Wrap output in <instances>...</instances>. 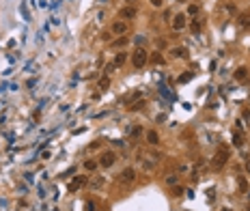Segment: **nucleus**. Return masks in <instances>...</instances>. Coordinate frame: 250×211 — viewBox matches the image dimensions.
<instances>
[{
	"mask_svg": "<svg viewBox=\"0 0 250 211\" xmlns=\"http://www.w3.org/2000/svg\"><path fill=\"white\" fill-rule=\"evenodd\" d=\"M226 160H229V149H226V147H220L218 153H216L213 160H211V166H213V168H222V166L226 164Z\"/></svg>",
	"mask_w": 250,
	"mask_h": 211,
	"instance_id": "nucleus-1",
	"label": "nucleus"
},
{
	"mask_svg": "<svg viewBox=\"0 0 250 211\" xmlns=\"http://www.w3.org/2000/svg\"><path fill=\"white\" fill-rule=\"evenodd\" d=\"M147 60H149V54H147L142 47H138V50L134 52V56H132V63H134V67H136V69L145 67V65H147Z\"/></svg>",
	"mask_w": 250,
	"mask_h": 211,
	"instance_id": "nucleus-2",
	"label": "nucleus"
},
{
	"mask_svg": "<svg viewBox=\"0 0 250 211\" xmlns=\"http://www.w3.org/2000/svg\"><path fill=\"white\" fill-rule=\"evenodd\" d=\"M114 160H117V155H114L112 151H108V153H104V155H101L99 164H101V166H106V168H110V166L114 164Z\"/></svg>",
	"mask_w": 250,
	"mask_h": 211,
	"instance_id": "nucleus-3",
	"label": "nucleus"
},
{
	"mask_svg": "<svg viewBox=\"0 0 250 211\" xmlns=\"http://www.w3.org/2000/svg\"><path fill=\"white\" fill-rule=\"evenodd\" d=\"M136 179V170L134 168H125L123 172H121V181L123 183H129V181H134Z\"/></svg>",
	"mask_w": 250,
	"mask_h": 211,
	"instance_id": "nucleus-4",
	"label": "nucleus"
},
{
	"mask_svg": "<svg viewBox=\"0 0 250 211\" xmlns=\"http://www.w3.org/2000/svg\"><path fill=\"white\" fill-rule=\"evenodd\" d=\"M84 183H86V179H84V177H76V179L69 183V192H78V190H80V187L84 185Z\"/></svg>",
	"mask_w": 250,
	"mask_h": 211,
	"instance_id": "nucleus-5",
	"label": "nucleus"
},
{
	"mask_svg": "<svg viewBox=\"0 0 250 211\" xmlns=\"http://www.w3.org/2000/svg\"><path fill=\"white\" fill-rule=\"evenodd\" d=\"M172 26H175V30H181V28L185 26V15H181V13H179V15L172 20Z\"/></svg>",
	"mask_w": 250,
	"mask_h": 211,
	"instance_id": "nucleus-6",
	"label": "nucleus"
},
{
	"mask_svg": "<svg viewBox=\"0 0 250 211\" xmlns=\"http://www.w3.org/2000/svg\"><path fill=\"white\" fill-rule=\"evenodd\" d=\"M170 54H172L175 58H185V56H188L185 47H172V50H170Z\"/></svg>",
	"mask_w": 250,
	"mask_h": 211,
	"instance_id": "nucleus-7",
	"label": "nucleus"
},
{
	"mask_svg": "<svg viewBox=\"0 0 250 211\" xmlns=\"http://www.w3.org/2000/svg\"><path fill=\"white\" fill-rule=\"evenodd\" d=\"M125 30H127L125 22H117V24L112 26V33H117V35H125Z\"/></svg>",
	"mask_w": 250,
	"mask_h": 211,
	"instance_id": "nucleus-8",
	"label": "nucleus"
},
{
	"mask_svg": "<svg viewBox=\"0 0 250 211\" xmlns=\"http://www.w3.org/2000/svg\"><path fill=\"white\" fill-rule=\"evenodd\" d=\"M121 15L127 17V20H132V17H136V9H134V7H125L123 11H121Z\"/></svg>",
	"mask_w": 250,
	"mask_h": 211,
	"instance_id": "nucleus-9",
	"label": "nucleus"
},
{
	"mask_svg": "<svg viewBox=\"0 0 250 211\" xmlns=\"http://www.w3.org/2000/svg\"><path fill=\"white\" fill-rule=\"evenodd\" d=\"M125 58H127V54H125V52L117 54V56H114V60H112V63H114V67H121V65H125Z\"/></svg>",
	"mask_w": 250,
	"mask_h": 211,
	"instance_id": "nucleus-10",
	"label": "nucleus"
},
{
	"mask_svg": "<svg viewBox=\"0 0 250 211\" xmlns=\"http://www.w3.org/2000/svg\"><path fill=\"white\" fill-rule=\"evenodd\" d=\"M248 78V69L246 67H239L237 71H235V80H246Z\"/></svg>",
	"mask_w": 250,
	"mask_h": 211,
	"instance_id": "nucleus-11",
	"label": "nucleus"
},
{
	"mask_svg": "<svg viewBox=\"0 0 250 211\" xmlns=\"http://www.w3.org/2000/svg\"><path fill=\"white\" fill-rule=\"evenodd\" d=\"M147 140H149V144H158V142H160V138H158V131H153V129H151V131L147 134Z\"/></svg>",
	"mask_w": 250,
	"mask_h": 211,
	"instance_id": "nucleus-12",
	"label": "nucleus"
},
{
	"mask_svg": "<svg viewBox=\"0 0 250 211\" xmlns=\"http://www.w3.org/2000/svg\"><path fill=\"white\" fill-rule=\"evenodd\" d=\"M160 93H162V95H164L166 99H170V101L175 99V95H172V93L168 90V86H166V84H160Z\"/></svg>",
	"mask_w": 250,
	"mask_h": 211,
	"instance_id": "nucleus-13",
	"label": "nucleus"
},
{
	"mask_svg": "<svg viewBox=\"0 0 250 211\" xmlns=\"http://www.w3.org/2000/svg\"><path fill=\"white\" fill-rule=\"evenodd\" d=\"M101 185H104V177H95V179L91 181V187H93V190H97V187H101Z\"/></svg>",
	"mask_w": 250,
	"mask_h": 211,
	"instance_id": "nucleus-14",
	"label": "nucleus"
},
{
	"mask_svg": "<svg viewBox=\"0 0 250 211\" xmlns=\"http://www.w3.org/2000/svg\"><path fill=\"white\" fill-rule=\"evenodd\" d=\"M192 78H194V71H188V73H181V76H179V82H190Z\"/></svg>",
	"mask_w": 250,
	"mask_h": 211,
	"instance_id": "nucleus-15",
	"label": "nucleus"
},
{
	"mask_svg": "<svg viewBox=\"0 0 250 211\" xmlns=\"http://www.w3.org/2000/svg\"><path fill=\"white\" fill-rule=\"evenodd\" d=\"M140 95H142V90H134V93H132V95H129V97L125 99V103H132V101H136V99H138Z\"/></svg>",
	"mask_w": 250,
	"mask_h": 211,
	"instance_id": "nucleus-16",
	"label": "nucleus"
},
{
	"mask_svg": "<svg viewBox=\"0 0 250 211\" xmlns=\"http://www.w3.org/2000/svg\"><path fill=\"white\" fill-rule=\"evenodd\" d=\"M123 45H127V37H121V39H117L112 43V47H123Z\"/></svg>",
	"mask_w": 250,
	"mask_h": 211,
	"instance_id": "nucleus-17",
	"label": "nucleus"
},
{
	"mask_svg": "<svg viewBox=\"0 0 250 211\" xmlns=\"http://www.w3.org/2000/svg\"><path fill=\"white\" fill-rule=\"evenodd\" d=\"M84 168H86V170H95V168H97V162H93V160H86V162H84Z\"/></svg>",
	"mask_w": 250,
	"mask_h": 211,
	"instance_id": "nucleus-18",
	"label": "nucleus"
},
{
	"mask_svg": "<svg viewBox=\"0 0 250 211\" xmlns=\"http://www.w3.org/2000/svg\"><path fill=\"white\" fill-rule=\"evenodd\" d=\"M239 24H242L244 28H250V17L248 15H242V17H239Z\"/></svg>",
	"mask_w": 250,
	"mask_h": 211,
	"instance_id": "nucleus-19",
	"label": "nucleus"
},
{
	"mask_svg": "<svg viewBox=\"0 0 250 211\" xmlns=\"http://www.w3.org/2000/svg\"><path fill=\"white\" fill-rule=\"evenodd\" d=\"M237 183H239V192H246V190H248V183H246V179H244V177H239V181H237Z\"/></svg>",
	"mask_w": 250,
	"mask_h": 211,
	"instance_id": "nucleus-20",
	"label": "nucleus"
},
{
	"mask_svg": "<svg viewBox=\"0 0 250 211\" xmlns=\"http://www.w3.org/2000/svg\"><path fill=\"white\" fill-rule=\"evenodd\" d=\"M20 11L24 13V20H30V13H28V9H26V4H24V2L20 4Z\"/></svg>",
	"mask_w": 250,
	"mask_h": 211,
	"instance_id": "nucleus-21",
	"label": "nucleus"
},
{
	"mask_svg": "<svg viewBox=\"0 0 250 211\" xmlns=\"http://www.w3.org/2000/svg\"><path fill=\"white\" fill-rule=\"evenodd\" d=\"M151 60H153L155 65H164V58H162L160 54H153V56H151Z\"/></svg>",
	"mask_w": 250,
	"mask_h": 211,
	"instance_id": "nucleus-22",
	"label": "nucleus"
},
{
	"mask_svg": "<svg viewBox=\"0 0 250 211\" xmlns=\"http://www.w3.org/2000/svg\"><path fill=\"white\" fill-rule=\"evenodd\" d=\"M110 86V78H101L99 80V88H108Z\"/></svg>",
	"mask_w": 250,
	"mask_h": 211,
	"instance_id": "nucleus-23",
	"label": "nucleus"
},
{
	"mask_svg": "<svg viewBox=\"0 0 250 211\" xmlns=\"http://www.w3.org/2000/svg\"><path fill=\"white\" fill-rule=\"evenodd\" d=\"M188 13H190V15H196V13H199V4H190V7H188Z\"/></svg>",
	"mask_w": 250,
	"mask_h": 211,
	"instance_id": "nucleus-24",
	"label": "nucleus"
},
{
	"mask_svg": "<svg viewBox=\"0 0 250 211\" xmlns=\"http://www.w3.org/2000/svg\"><path fill=\"white\" fill-rule=\"evenodd\" d=\"M233 144H235V147H242V136H239V134L233 138Z\"/></svg>",
	"mask_w": 250,
	"mask_h": 211,
	"instance_id": "nucleus-25",
	"label": "nucleus"
},
{
	"mask_svg": "<svg viewBox=\"0 0 250 211\" xmlns=\"http://www.w3.org/2000/svg\"><path fill=\"white\" fill-rule=\"evenodd\" d=\"M183 192H185V190H183V187H175V190H172V194H175V196H181V194H183Z\"/></svg>",
	"mask_w": 250,
	"mask_h": 211,
	"instance_id": "nucleus-26",
	"label": "nucleus"
},
{
	"mask_svg": "<svg viewBox=\"0 0 250 211\" xmlns=\"http://www.w3.org/2000/svg\"><path fill=\"white\" fill-rule=\"evenodd\" d=\"M86 211H97V207H95V203H86Z\"/></svg>",
	"mask_w": 250,
	"mask_h": 211,
	"instance_id": "nucleus-27",
	"label": "nucleus"
},
{
	"mask_svg": "<svg viewBox=\"0 0 250 211\" xmlns=\"http://www.w3.org/2000/svg\"><path fill=\"white\" fill-rule=\"evenodd\" d=\"M112 69H114V63H108V65H106V69H104V71H106V73H110V71H112Z\"/></svg>",
	"mask_w": 250,
	"mask_h": 211,
	"instance_id": "nucleus-28",
	"label": "nucleus"
},
{
	"mask_svg": "<svg viewBox=\"0 0 250 211\" xmlns=\"http://www.w3.org/2000/svg\"><path fill=\"white\" fill-rule=\"evenodd\" d=\"M50 157H52L50 151H43V153H41V160H50Z\"/></svg>",
	"mask_w": 250,
	"mask_h": 211,
	"instance_id": "nucleus-29",
	"label": "nucleus"
},
{
	"mask_svg": "<svg viewBox=\"0 0 250 211\" xmlns=\"http://www.w3.org/2000/svg\"><path fill=\"white\" fill-rule=\"evenodd\" d=\"M192 30H201V24H199V22H192Z\"/></svg>",
	"mask_w": 250,
	"mask_h": 211,
	"instance_id": "nucleus-30",
	"label": "nucleus"
},
{
	"mask_svg": "<svg viewBox=\"0 0 250 211\" xmlns=\"http://www.w3.org/2000/svg\"><path fill=\"white\" fill-rule=\"evenodd\" d=\"M136 43H138V45H140V43H145V37H142V35H138V37H136Z\"/></svg>",
	"mask_w": 250,
	"mask_h": 211,
	"instance_id": "nucleus-31",
	"label": "nucleus"
},
{
	"mask_svg": "<svg viewBox=\"0 0 250 211\" xmlns=\"http://www.w3.org/2000/svg\"><path fill=\"white\" fill-rule=\"evenodd\" d=\"M151 4L153 7H162V0H151Z\"/></svg>",
	"mask_w": 250,
	"mask_h": 211,
	"instance_id": "nucleus-32",
	"label": "nucleus"
},
{
	"mask_svg": "<svg viewBox=\"0 0 250 211\" xmlns=\"http://www.w3.org/2000/svg\"><path fill=\"white\" fill-rule=\"evenodd\" d=\"M246 170H248V172H250V160H248V162H246Z\"/></svg>",
	"mask_w": 250,
	"mask_h": 211,
	"instance_id": "nucleus-33",
	"label": "nucleus"
},
{
	"mask_svg": "<svg viewBox=\"0 0 250 211\" xmlns=\"http://www.w3.org/2000/svg\"><path fill=\"white\" fill-rule=\"evenodd\" d=\"M127 2H134V0H127Z\"/></svg>",
	"mask_w": 250,
	"mask_h": 211,
	"instance_id": "nucleus-34",
	"label": "nucleus"
}]
</instances>
